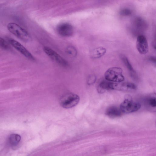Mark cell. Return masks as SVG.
<instances>
[{
  "mask_svg": "<svg viewBox=\"0 0 156 156\" xmlns=\"http://www.w3.org/2000/svg\"><path fill=\"white\" fill-rule=\"evenodd\" d=\"M8 30L12 34L24 42H27L30 39L29 33L17 24L10 23L7 25Z\"/></svg>",
  "mask_w": 156,
  "mask_h": 156,
  "instance_id": "obj_1",
  "label": "cell"
},
{
  "mask_svg": "<svg viewBox=\"0 0 156 156\" xmlns=\"http://www.w3.org/2000/svg\"><path fill=\"white\" fill-rule=\"evenodd\" d=\"M105 77L107 80L115 83L123 81L124 80L122 69L118 67H112L108 69L105 73Z\"/></svg>",
  "mask_w": 156,
  "mask_h": 156,
  "instance_id": "obj_2",
  "label": "cell"
},
{
  "mask_svg": "<svg viewBox=\"0 0 156 156\" xmlns=\"http://www.w3.org/2000/svg\"><path fill=\"white\" fill-rule=\"evenodd\" d=\"M80 97L77 94L73 93H67L60 98L59 103L60 105L65 108H69L77 105L80 101Z\"/></svg>",
  "mask_w": 156,
  "mask_h": 156,
  "instance_id": "obj_3",
  "label": "cell"
},
{
  "mask_svg": "<svg viewBox=\"0 0 156 156\" xmlns=\"http://www.w3.org/2000/svg\"><path fill=\"white\" fill-rule=\"evenodd\" d=\"M140 104L128 99H126L121 103L119 108L122 113H129L138 110Z\"/></svg>",
  "mask_w": 156,
  "mask_h": 156,
  "instance_id": "obj_4",
  "label": "cell"
},
{
  "mask_svg": "<svg viewBox=\"0 0 156 156\" xmlns=\"http://www.w3.org/2000/svg\"><path fill=\"white\" fill-rule=\"evenodd\" d=\"M44 50L46 54L53 60L64 67L68 66L67 62L58 53L48 47H44Z\"/></svg>",
  "mask_w": 156,
  "mask_h": 156,
  "instance_id": "obj_5",
  "label": "cell"
},
{
  "mask_svg": "<svg viewBox=\"0 0 156 156\" xmlns=\"http://www.w3.org/2000/svg\"><path fill=\"white\" fill-rule=\"evenodd\" d=\"M110 87L111 90L128 92L135 91L136 88V86L133 83L122 81L111 82Z\"/></svg>",
  "mask_w": 156,
  "mask_h": 156,
  "instance_id": "obj_6",
  "label": "cell"
},
{
  "mask_svg": "<svg viewBox=\"0 0 156 156\" xmlns=\"http://www.w3.org/2000/svg\"><path fill=\"white\" fill-rule=\"evenodd\" d=\"M9 43L13 47L26 57L31 60H35L34 56L20 43L12 38H9Z\"/></svg>",
  "mask_w": 156,
  "mask_h": 156,
  "instance_id": "obj_7",
  "label": "cell"
},
{
  "mask_svg": "<svg viewBox=\"0 0 156 156\" xmlns=\"http://www.w3.org/2000/svg\"><path fill=\"white\" fill-rule=\"evenodd\" d=\"M136 48L141 54L147 53L148 51V45L146 37L143 35H138L136 41Z\"/></svg>",
  "mask_w": 156,
  "mask_h": 156,
  "instance_id": "obj_8",
  "label": "cell"
},
{
  "mask_svg": "<svg viewBox=\"0 0 156 156\" xmlns=\"http://www.w3.org/2000/svg\"><path fill=\"white\" fill-rule=\"evenodd\" d=\"M58 33L63 37H69L73 33V28L72 26L67 23H63L59 25L57 28Z\"/></svg>",
  "mask_w": 156,
  "mask_h": 156,
  "instance_id": "obj_9",
  "label": "cell"
},
{
  "mask_svg": "<svg viewBox=\"0 0 156 156\" xmlns=\"http://www.w3.org/2000/svg\"><path fill=\"white\" fill-rule=\"evenodd\" d=\"M122 114L119 108L115 106L109 107L107 108L105 112L106 115L112 118L119 117L122 115Z\"/></svg>",
  "mask_w": 156,
  "mask_h": 156,
  "instance_id": "obj_10",
  "label": "cell"
},
{
  "mask_svg": "<svg viewBox=\"0 0 156 156\" xmlns=\"http://www.w3.org/2000/svg\"><path fill=\"white\" fill-rule=\"evenodd\" d=\"M106 51L105 48L101 46L99 47L92 50L91 51L90 55L93 58H99L103 56Z\"/></svg>",
  "mask_w": 156,
  "mask_h": 156,
  "instance_id": "obj_11",
  "label": "cell"
},
{
  "mask_svg": "<svg viewBox=\"0 0 156 156\" xmlns=\"http://www.w3.org/2000/svg\"><path fill=\"white\" fill-rule=\"evenodd\" d=\"M111 82L108 81H103L101 82L98 87V91L102 93L105 90H111Z\"/></svg>",
  "mask_w": 156,
  "mask_h": 156,
  "instance_id": "obj_12",
  "label": "cell"
},
{
  "mask_svg": "<svg viewBox=\"0 0 156 156\" xmlns=\"http://www.w3.org/2000/svg\"><path fill=\"white\" fill-rule=\"evenodd\" d=\"M120 57L123 62L129 71L131 75L132 76H135L136 75L135 72L133 69L127 58L126 56L122 55H121Z\"/></svg>",
  "mask_w": 156,
  "mask_h": 156,
  "instance_id": "obj_13",
  "label": "cell"
},
{
  "mask_svg": "<svg viewBox=\"0 0 156 156\" xmlns=\"http://www.w3.org/2000/svg\"><path fill=\"white\" fill-rule=\"evenodd\" d=\"M21 140V136L17 134H11L9 138V144L12 146H15Z\"/></svg>",
  "mask_w": 156,
  "mask_h": 156,
  "instance_id": "obj_14",
  "label": "cell"
},
{
  "mask_svg": "<svg viewBox=\"0 0 156 156\" xmlns=\"http://www.w3.org/2000/svg\"><path fill=\"white\" fill-rule=\"evenodd\" d=\"M134 24L137 28L141 29H145L147 27L146 22L140 17H136L134 20Z\"/></svg>",
  "mask_w": 156,
  "mask_h": 156,
  "instance_id": "obj_15",
  "label": "cell"
},
{
  "mask_svg": "<svg viewBox=\"0 0 156 156\" xmlns=\"http://www.w3.org/2000/svg\"><path fill=\"white\" fill-rule=\"evenodd\" d=\"M147 103L152 108H155L156 106V98L151 97L148 98L147 100Z\"/></svg>",
  "mask_w": 156,
  "mask_h": 156,
  "instance_id": "obj_16",
  "label": "cell"
},
{
  "mask_svg": "<svg viewBox=\"0 0 156 156\" xmlns=\"http://www.w3.org/2000/svg\"><path fill=\"white\" fill-rule=\"evenodd\" d=\"M0 47L5 49H7L9 48V46L7 43L1 37H0Z\"/></svg>",
  "mask_w": 156,
  "mask_h": 156,
  "instance_id": "obj_17",
  "label": "cell"
},
{
  "mask_svg": "<svg viewBox=\"0 0 156 156\" xmlns=\"http://www.w3.org/2000/svg\"><path fill=\"white\" fill-rule=\"evenodd\" d=\"M119 13L120 15L122 16H129L132 14V11L129 9H124L120 11Z\"/></svg>",
  "mask_w": 156,
  "mask_h": 156,
  "instance_id": "obj_18",
  "label": "cell"
},
{
  "mask_svg": "<svg viewBox=\"0 0 156 156\" xmlns=\"http://www.w3.org/2000/svg\"><path fill=\"white\" fill-rule=\"evenodd\" d=\"M96 77L94 76H91L89 77L87 79V83L88 84H93L95 81Z\"/></svg>",
  "mask_w": 156,
  "mask_h": 156,
  "instance_id": "obj_19",
  "label": "cell"
},
{
  "mask_svg": "<svg viewBox=\"0 0 156 156\" xmlns=\"http://www.w3.org/2000/svg\"><path fill=\"white\" fill-rule=\"evenodd\" d=\"M67 52L69 54L72 55H74L76 54V50L74 48L71 47H69L67 48Z\"/></svg>",
  "mask_w": 156,
  "mask_h": 156,
  "instance_id": "obj_20",
  "label": "cell"
},
{
  "mask_svg": "<svg viewBox=\"0 0 156 156\" xmlns=\"http://www.w3.org/2000/svg\"><path fill=\"white\" fill-rule=\"evenodd\" d=\"M150 61L152 62H155V58L154 57H151L150 58Z\"/></svg>",
  "mask_w": 156,
  "mask_h": 156,
  "instance_id": "obj_21",
  "label": "cell"
}]
</instances>
